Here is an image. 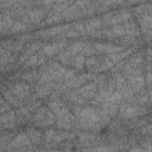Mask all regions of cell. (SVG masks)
<instances>
[{
    "label": "cell",
    "mask_w": 152,
    "mask_h": 152,
    "mask_svg": "<svg viewBox=\"0 0 152 152\" xmlns=\"http://www.w3.org/2000/svg\"><path fill=\"white\" fill-rule=\"evenodd\" d=\"M110 116L99 107H75V125L86 131H100L107 126Z\"/></svg>",
    "instance_id": "obj_1"
},
{
    "label": "cell",
    "mask_w": 152,
    "mask_h": 152,
    "mask_svg": "<svg viewBox=\"0 0 152 152\" xmlns=\"http://www.w3.org/2000/svg\"><path fill=\"white\" fill-rule=\"evenodd\" d=\"M84 66L88 70V72L91 74H97V72H103L108 69H112V66H114V64L109 61L108 57H95L94 55L89 56L86 58L84 62Z\"/></svg>",
    "instance_id": "obj_2"
},
{
    "label": "cell",
    "mask_w": 152,
    "mask_h": 152,
    "mask_svg": "<svg viewBox=\"0 0 152 152\" xmlns=\"http://www.w3.org/2000/svg\"><path fill=\"white\" fill-rule=\"evenodd\" d=\"M8 89L12 91V94L18 97L23 103H27L28 101L33 100V99H37L36 96H32L33 95V91H32V88L30 86V83L25 82V81H15L13 82Z\"/></svg>",
    "instance_id": "obj_3"
},
{
    "label": "cell",
    "mask_w": 152,
    "mask_h": 152,
    "mask_svg": "<svg viewBox=\"0 0 152 152\" xmlns=\"http://www.w3.org/2000/svg\"><path fill=\"white\" fill-rule=\"evenodd\" d=\"M32 120L36 126L38 127H49L55 125L56 122V116L55 114L50 110L49 107L46 106H40L33 114Z\"/></svg>",
    "instance_id": "obj_4"
},
{
    "label": "cell",
    "mask_w": 152,
    "mask_h": 152,
    "mask_svg": "<svg viewBox=\"0 0 152 152\" xmlns=\"http://www.w3.org/2000/svg\"><path fill=\"white\" fill-rule=\"evenodd\" d=\"M118 112L122 119H133L139 115H142L145 113V108L144 106H140L138 103L125 101V102H120Z\"/></svg>",
    "instance_id": "obj_5"
},
{
    "label": "cell",
    "mask_w": 152,
    "mask_h": 152,
    "mask_svg": "<svg viewBox=\"0 0 152 152\" xmlns=\"http://www.w3.org/2000/svg\"><path fill=\"white\" fill-rule=\"evenodd\" d=\"M129 19H131V13L126 10H122L119 12H109L101 18L102 24H106V25H118V24L126 23Z\"/></svg>",
    "instance_id": "obj_6"
},
{
    "label": "cell",
    "mask_w": 152,
    "mask_h": 152,
    "mask_svg": "<svg viewBox=\"0 0 152 152\" xmlns=\"http://www.w3.org/2000/svg\"><path fill=\"white\" fill-rule=\"evenodd\" d=\"M71 135L65 131H56V129H46L45 133L43 134V139L46 142H62L70 138Z\"/></svg>",
    "instance_id": "obj_7"
},
{
    "label": "cell",
    "mask_w": 152,
    "mask_h": 152,
    "mask_svg": "<svg viewBox=\"0 0 152 152\" xmlns=\"http://www.w3.org/2000/svg\"><path fill=\"white\" fill-rule=\"evenodd\" d=\"M66 45H68V42L66 40L55 42V43H51V44L43 45L40 52L44 53L46 57H52V56H56L57 53H59L63 49H65Z\"/></svg>",
    "instance_id": "obj_8"
},
{
    "label": "cell",
    "mask_w": 152,
    "mask_h": 152,
    "mask_svg": "<svg viewBox=\"0 0 152 152\" xmlns=\"http://www.w3.org/2000/svg\"><path fill=\"white\" fill-rule=\"evenodd\" d=\"M17 126L15 112L10 109L0 114V129H13Z\"/></svg>",
    "instance_id": "obj_9"
},
{
    "label": "cell",
    "mask_w": 152,
    "mask_h": 152,
    "mask_svg": "<svg viewBox=\"0 0 152 152\" xmlns=\"http://www.w3.org/2000/svg\"><path fill=\"white\" fill-rule=\"evenodd\" d=\"M71 25L65 24V25H57V26H52L48 30L40 31L38 33H36V37H40V38H51V37H56V36H62L64 32H66L70 28Z\"/></svg>",
    "instance_id": "obj_10"
},
{
    "label": "cell",
    "mask_w": 152,
    "mask_h": 152,
    "mask_svg": "<svg viewBox=\"0 0 152 152\" xmlns=\"http://www.w3.org/2000/svg\"><path fill=\"white\" fill-rule=\"evenodd\" d=\"M56 83H52V82H45V81H40L38 80L37 83H36V87H34V94H36V97H48L51 95L52 90H53V86Z\"/></svg>",
    "instance_id": "obj_11"
},
{
    "label": "cell",
    "mask_w": 152,
    "mask_h": 152,
    "mask_svg": "<svg viewBox=\"0 0 152 152\" xmlns=\"http://www.w3.org/2000/svg\"><path fill=\"white\" fill-rule=\"evenodd\" d=\"M48 107L55 114V116H61V115L70 112L69 108L66 107V104L62 100H59L58 97H51L50 101L48 102Z\"/></svg>",
    "instance_id": "obj_12"
},
{
    "label": "cell",
    "mask_w": 152,
    "mask_h": 152,
    "mask_svg": "<svg viewBox=\"0 0 152 152\" xmlns=\"http://www.w3.org/2000/svg\"><path fill=\"white\" fill-rule=\"evenodd\" d=\"M76 91H77L84 100H90V99H93L94 95L96 94V91H97V86H96V83H95L94 80H93V81H89V82L84 83L83 86L78 87V88L76 89Z\"/></svg>",
    "instance_id": "obj_13"
},
{
    "label": "cell",
    "mask_w": 152,
    "mask_h": 152,
    "mask_svg": "<svg viewBox=\"0 0 152 152\" xmlns=\"http://www.w3.org/2000/svg\"><path fill=\"white\" fill-rule=\"evenodd\" d=\"M93 48L95 50V52H100V53H114V52H119L122 51L124 48L120 45H115L113 43H94Z\"/></svg>",
    "instance_id": "obj_14"
},
{
    "label": "cell",
    "mask_w": 152,
    "mask_h": 152,
    "mask_svg": "<svg viewBox=\"0 0 152 152\" xmlns=\"http://www.w3.org/2000/svg\"><path fill=\"white\" fill-rule=\"evenodd\" d=\"M10 142L11 144L8 145V147H11V148H25L32 144L26 133H21V134L15 135L12 140H10Z\"/></svg>",
    "instance_id": "obj_15"
},
{
    "label": "cell",
    "mask_w": 152,
    "mask_h": 152,
    "mask_svg": "<svg viewBox=\"0 0 152 152\" xmlns=\"http://www.w3.org/2000/svg\"><path fill=\"white\" fill-rule=\"evenodd\" d=\"M0 44L6 51H8L13 55H17L18 52H20L23 50V45H24V43L18 39H6V40L0 42Z\"/></svg>",
    "instance_id": "obj_16"
},
{
    "label": "cell",
    "mask_w": 152,
    "mask_h": 152,
    "mask_svg": "<svg viewBox=\"0 0 152 152\" xmlns=\"http://www.w3.org/2000/svg\"><path fill=\"white\" fill-rule=\"evenodd\" d=\"M42 46H43V44H42L40 42H34V43L28 44L26 48H23L21 55H20V58H19V63H23V64H24V62H25L31 55L36 53V51H38L39 48H42Z\"/></svg>",
    "instance_id": "obj_17"
},
{
    "label": "cell",
    "mask_w": 152,
    "mask_h": 152,
    "mask_svg": "<svg viewBox=\"0 0 152 152\" xmlns=\"http://www.w3.org/2000/svg\"><path fill=\"white\" fill-rule=\"evenodd\" d=\"M48 62V57L39 52V53H33L31 55L25 62H24V66L28 68V66H39V65H43Z\"/></svg>",
    "instance_id": "obj_18"
},
{
    "label": "cell",
    "mask_w": 152,
    "mask_h": 152,
    "mask_svg": "<svg viewBox=\"0 0 152 152\" xmlns=\"http://www.w3.org/2000/svg\"><path fill=\"white\" fill-rule=\"evenodd\" d=\"M64 94V99L66 100V102L68 103H70V104H72V106H75V107H77V106H82V104H84L86 103V100L75 90V91H69V90H66L65 93H63Z\"/></svg>",
    "instance_id": "obj_19"
},
{
    "label": "cell",
    "mask_w": 152,
    "mask_h": 152,
    "mask_svg": "<svg viewBox=\"0 0 152 152\" xmlns=\"http://www.w3.org/2000/svg\"><path fill=\"white\" fill-rule=\"evenodd\" d=\"M101 27H102L101 18L95 17V18H91V19H88L87 21H84V31H86V33L91 34L93 32L100 30Z\"/></svg>",
    "instance_id": "obj_20"
},
{
    "label": "cell",
    "mask_w": 152,
    "mask_h": 152,
    "mask_svg": "<svg viewBox=\"0 0 152 152\" xmlns=\"http://www.w3.org/2000/svg\"><path fill=\"white\" fill-rule=\"evenodd\" d=\"M133 53V50L129 49V50H126V51H119V52H114V53H109L108 55V58L109 61L113 63V64H118L120 62H122L126 57H129Z\"/></svg>",
    "instance_id": "obj_21"
},
{
    "label": "cell",
    "mask_w": 152,
    "mask_h": 152,
    "mask_svg": "<svg viewBox=\"0 0 152 152\" xmlns=\"http://www.w3.org/2000/svg\"><path fill=\"white\" fill-rule=\"evenodd\" d=\"M99 108H101L104 113H107L109 116H114L116 113H118V109H119V104L115 103V102H110V101H103L101 102L99 106Z\"/></svg>",
    "instance_id": "obj_22"
},
{
    "label": "cell",
    "mask_w": 152,
    "mask_h": 152,
    "mask_svg": "<svg viewBox=\"0 0 152 152\" xmlns=\"http://www.w3.org/2000/svg\"><path fill=\"white\" fill-rule=\"evenodd\" d=\"M26 134H27V137L30 138L31 142L34 144V145L40 144L42 140H43V133H42L39 129H36V128H27V129H26Z\"/></svg>",
    "instance_id": "obj_23"
},
{
    "label": "cell",
    "mask_w": 152,
    "mask_h": 152,
    "mask_svg": "<svg viewBox=\"0 0 152 152\" xmlns=\"http://www.w3.org/2000/svg\"><path fill=\"white\" fill-rule=\"evenodd\" d=\"M88 43L87 42H76V43H74V44H71L68 49H65L66 51H68V53L74 58L76 55H78V53H81V51L83 50V48L87 45Z\"/></svg>",
    "instance_id": "obj_24"
},
{
    "label": "cell",
    "mask_w": 152,
    "mask_h": 152,
    "mask_svg": "<svg viewBox=\"0 0 152 152\" xmlns=\"http://www.w3.org/2000/svg\"><path fill=\"white\" fill-rule=\"evenodd\" d=\"M38 78H39V74L36 70H30V71H26V72L21 74V80L30 83V84H36Z\"/></svg>",
    "instance_id": "obj_25"
},
{
    "label": "cell",
    "mask_w": 152,
    "mask_h": 152,
    "mask_svg": "<svg viewBox=\"0 0 152 152\" xmlns=\"http://www.w3.org/2000/svg\"><path fill=\"white\" fill-rule=\"evenodd\" d=\"M84 62H86V57L83 56V55H81V53H78V55H76L72 59H71V65L76 69V70H82L83 68H84Z\"/></svg>",
    "instance_id": "obj_26"
},
{
    "label": "cell",
    "mask_w": 152,
    "mask_h": 152,
    "mask_svg": "<svg viewBox=\"0 0 152 152\" xmlns=\"http://www.w3.org/2000/svg\"><path fill=\"white\" fill-rule=\"evenodd\" d=\"M62 19V14L61 13H50L48 15V18L43 21V25H50V24H56V23H59Z\"/></svg>",
    "instance_id": "obj_27"
},
{
    "label": "cell",
    "mask_w": 152,
    "mask_h": 152,
    "mask_svg": "<svg viewBox=\"0 0 152 152\" xmlns=\"http://www.w3.org/2000/svg\"><path fill=\"white\" fill-rule=\"evenodd\" d=\"M15 6H19L18 0H0V10H8Z\"/></svg>",
    "instance_id": "obj_28"
},
{
    "label": "cell",
    "mask_w": 152,
    "mask_h": 152,
    "mask_svg": "<svg viewBox=\"0 0 152 152\" xmlns=\"http://www.w3.org/2000/svg\"><path fill=\"white\" fill-rule=\"evenodd\" d=\"M102 2V5L104 7H108V6H114V5H120L124 2V0H100Z\"/></svg>",
    "instance_id": "obj_29"
}]
</instances>
